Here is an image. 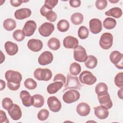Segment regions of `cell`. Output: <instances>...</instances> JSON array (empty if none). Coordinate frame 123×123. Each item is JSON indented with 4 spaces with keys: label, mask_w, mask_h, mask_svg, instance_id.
I'll list each match as a JSON object with an SVG mask.
<instances>
[{
    "label": "cell",
    "mask_w": 123,
    "mask_h": 123,
    "mask_svg": "<svg viewBox=\"0 0 123 123\" xmlns=\"http://www.w3.org/2000/svg\"><path fill=\"white\" fill-rule=\"evenodd\" d=\"M79 81L83 84L91 86L97 81V78L92 73L88 71H84L79 75Z\"/></svg>",
    "instance_id": "3957f363"
},
{
    "label": "cell",
    "mask_w": 123,
    "mask_h": 123,
    "mask_svg": "<svg viewBox=\"0 0 123 123\" xmlns=\"http://www.w3.org/2000/svg\"><path fill=\"white\" fill-rule=\"evenodd\" d=\"M80 97L79 92L75 89H72L65 92L62 96L63 101L67 104H70L77 101Z\"/></svg>",
    "instance_id": "5b68a950"
},
{
    "label": "cell",
    "mask_w": 123,
    "mask_h": 123,
    "mask_svg": "<svg viewBox=\"0 0 123 123\" xmlns=\"http://www.w3.org/2000/svg\"><path fill=\"white\" fill-rule=\"evenodd\" d=\"M44 17L46 19L51 22H55L57 18V15L56 12H53L52 10H49L45 14Z\"/></svg>",
    "instance_id": "f35d334b"
},
{
    "label": "cell",
    "mask_w": 123,
    "mask_h": 123,
    "mask_svg": "<svg viewBox=\"0 0 123 123\" xmlns=\"http://www.w3.org/2000/svg\"><path fill=\"white\" fill-rule=\"evenodd\" d=\"M33 98V106L35 108H41L44 104V98L40 94H35L32 96Z\"/></svg>",
    "instance_id": "4316f807"
},
{
    "label": "cell",
    "mask_w": 123,
    "mask_h": 123,
    "mask_svg": "<svg viewBox=\"0 0 123 123\" xmlns=\"http://www.w3.org/2000/svg\"><path fill=\"white\" fill-rule=\"evenodd\" d=\"M76 111L80 116L85 117L89 114L90 112V107L87 103L83 102L77 105Z\"/></svg>",
    "instance_id": "d6986e66"
},
{
    "label": "cell",
    "mask_w": 123,
    "mask_h": 123,
    "mask_svg": "<svg viewBox=\"0 0 123 123\" xmlns=\"http://www.w3.org/2000/svg\"><path fill=\"white\" fill-rule=\"evenodd\" d=\"M89 30L94 34L100 33L102 29L101 21L98 18H93L90 20L89 23Z\"/></svg>",
    "instance_id": "5bb4252c"
},
{
    "label": "cell",
    "mask_w": 123,
    "mask_h": 123,
    "mask_svg": "<svg viewBox=\"0 0 123 123\" xmlns=\"http://www.w3.org/2000/svg\"><path fill=\"white\" fill-rule=\"evenodd\" d=\"M89 35V31L86 27L82 25L81 26L78 30V36L81 39H86Z\"/></svg>",
    "instance_id": "d6a6232c"
},
{
    "label": "cell",
    "mask_w": 123,
    "mask_h": 123,
    "mask_svg": "<svg viewBox=\"0 0 123 123\" xmlns=\"http://www.w3.org/2000/svg\"><path fill=\"white\" fill-rule=\"evenodd\" d=\"M28 49L33 52H38L43 48V43L41 40L37 39H31L27 42Z\"/></svg>",
    "instance_id": "ac0fdd59"
},
{
    "label": "cell",
    "mask_w": 123,
    "mask_h": 123,
    "mask_svg": "<svg viewBox=\"0 0 123 123\" xmlns=\"http://www.w3.org/2000/svg\"><path fill=\"white\" fill-rule=\"evenodd\" d=\"M110 2H111V3H117V2H118V1H119V0H109Z\"/></svg>",
    "instance_id": "f907efd6"
},
{
    "label": "cell",
    "mask_w": 123,
    "mask_h": 123,
    "mask_svg": "<svg viewBox=\"0 0 123 123\" xmlns=\"http://www.w3.org/2000/svg\"><path fill=\"white\" fill-rule=\"evenodd\" d=\"M5 77L7 83L20 84L22 80V76L20 73L13 70H8L5 74Z\"/></svg>",
    "instance_id": "8992f818"
},
{
    "label": "cell",
    "mask_w": 123,
    "mask_h": 123,
    "mask_svg": "<svg viewBox=\"0 0 123 123\" xmlns=\"http://www.w3.org/2000/svg\"><path fill=\"white\" fill-rule=\"evenodd\" d=\"M12 37L15 40L18 42L23 41L25 37V36L23 31L21 29H17L15 30L12 34Z\"/></svg>",
    "instance_id": "d590c367"
},
{
    "label": "cell",
    "mask_w": 123,
    "mask_h": 123,
    "mask_svg": "<svg viewBox=\"0 0 123 123\" xmlns=\"http://www.w3.org/2000/svg\"><path fill=\"white\" fill-rule=\"evenodd\" d=\"M113 36L110 33H104L100 37L99 44L100 47L104 49H110L113 44Z\"/></svg>",
    "instance_id": "277c9868"
},
{
    "label": "cell",
    "mask_w": 123,
    "mask_h": 123,
    "mask_svg": "<svg viewBox=\"0 0 123 123\" xmlns=\"http://www.w3.org/2000/svg\"><path fill=\"white\" fill-rule=\"evenodd\" d=\"M31 11L28 8H21L17 10L14 12V17L17 20H23L30 16Z\"/></svg>",
    "instance_id": "44dd1931"
},
{
    "label": "cell",
    "mask_w": 123,
    "mask_h": 123,
    "mask_svg": "<svg viewBox=\"0 0 123 123\" xmlns=\"http://www.w3.org/2000/svg\"><path fill=\"white\" fill-rule=\"evenodd\" d=\"M0 90L1 91L5 88L6 83L5 81L2 80V79L0 80Z\"/></svg>",
    "instance_id": "c3c4849f"
},
{
    "label": "cell",
    "mask_w": 123,
    "mask_h": 123,
    "mask_svg": "<svg viewBox=\"0 0 123 123\" xmlns=\"http://www.w3.org/2000/svg\"><path fill=\"white\" fill-rule=\"evenodd\" d=\"M4 48L7 53L10 56L15 55L18 51V46L14 43L8 41L4 44Z\"/></svg>",
    "instance_id": "7402d4cb"
},
{
    "label": "cell",
    "mask_w": 123,
    "mask_h": 123,
    "mask_svg": "<svg viewBox=\"0 0 123 123\" xmlns=\"http://www.w3.org/2000/svg\"><path fill=\"white\" fill-rule=\"evenodd\" d=\"M3 26L6 30L11 31L13 30L16 27V22L13 19L7 18L4 21Z\"/></svg>",
    "instance_id": "484cf974"
},
{
    "label": "cell",
    "mask_w": 123,
    "mask_h": 123,
    "mask_svg": "<svg viewBox=\"0 0 123 123\" xmlns=\"http://www.w3.org/2000/svg\"><path fill=\"white\" fill-rule=\"evenodd\" d=\"M122 10L119 7H113L105 12L107 16H112L115 18H119L122 15Z\"/></svg>",
    "instance_id": "cb8c5ba5"
},
{
    "label": "cell",
    "mask_w": 123,
    "mask_h": 123,
    "mask_svg": "<svg viewBox=\"0 0 123 123\" xmlns=\"http://www.w3.org/2000/svg\"><path fill=\"white\" fill-rule=\"evenodd\" d=\"M11 118L14 121L19 120L22 115V112L20 107L16 104H13L12 107L8 111Z\"/></svg>",
    "instance_id": "9a60e30c"
},
{
    "label": "cell",
    "mask_w": 123,
    "mask_h": 123,
    "mask_svg": "<svg viewBox=\"0 0 123 123\" xmlns=\"http://www.w3.org/2000/svg\"><path fill=\"white\" fill-rule=\"evenodd\" d=\"M98 64L97 59L93 55L87 56L86 61L85 62V66L89 69L95 68Z\"/></svg>",
    "instance_id": "d4e9b609"
},
{
    "label": "cell",
    "mask_w": 123,
    "mask_h": 123,
    "mask_svg": "<svg viewBox=\"0 0 123 123\" xmlns=\"http://www.w3.org/2000/svg\"><path fill=\"white\" fill-rule=\"evenodd\" d=\"M123 88H121L120 89H119L118 91V93H117L118 97L121 99H123Z\"/></svg>",
    "instance_id": "681fc988"
},
{
    "label": "cell",
    "mask_w": 123,
    "mask_h": 123,
    "mask_svg": "<svg viewBox=\"0 0 123 123\" xmlns=\"http://www.w3.org/2000/svg\"><path fill=\"white\" fill-rule=\"evenodd\" d=\"M114 83L119 88H123V73H118L114 77Z\"/></svg>",
    "instance_id": "8d00e7d4"
},
{
    "label": "cell",
    "mask_w": 123,
    "mask_h": 123,
    "mask_svg": "<svg viewBox=\"0 0 123 123\" xmlns=\"http://www.w3.org/2000/svg\"><path fill=\"white\" fill-rule=\"evenodd\" d=\"M53 60L52 53L49 51L42 52L39 56L38 62L41 65H46L52 62Z\"/></svg>",
    "instance_id": "4fadbf2b"
},
{
    "label": "cell",
    "mask_w": 123,
    "mask_h": 123,
    "mask_svg": "<svg viewBox=\"0 0 123 123\" xmlns=\"http://www.w3.org/2000/svg\"><path fill=\"white\" fill-rule=\"evenodd\" d=\"M47 104L49 110L54 112H59L62 108L61 101L55 96L49 97L47 100Z\"/></svg>",
    "instance_id": "8fae6325"
},
{
    "label": "cell",
    "mask_w": 123,
    "mask_h": 123,
    "mask_svg": "<svg viewBox=\"0 0 123 123\" xmlns=\"http://www.w3.org/2000/svg\"><path fill=\"white\" fill-rule=\"evenodd\" d=\"M98 98L101 106L109 110L113 106L112 102L108 92L100 93L97 95Z\"/></svg>",
    "instance_id": "ba28073f"
},
{
    "label": "cell",
    "mask_w": 123,
    "mask_h": 123,
    "mask_svg": "<svg viewBox=\"0 0 123 123\" xmlns=\"http://www.w3.org/2000/svg\"><path fill=\"white\" fill-rule=\"evenodd\" d=\"M82 86V85L79 82L77 77L72 76L69 74H67V81L64 85L63 91L70 89H77L79 90Z\"/></svg>",
    "instance_id": "7a4b0ae2"
},
{
    "label": "cell",
    "mask_w": 123,
    "mask_h": 123,
    "mask_svg": "<svg viewBox=\"0 0 123 123\" xmlns=\"http://www.w3.org/2000/svg\"><path fill=\"white\" fill-rule=\"evenodd\" d=\"M47 44L48 47L53 50H58L61 46L60 40L56 37H51L50 38Z\"/></svg>",
    "instance_id": "83f0119b"
},
{
    "label": "cell",
    "mask_w": 123,
    "mask_h": 123,
    "mask_svg": "<svg viewBox=\"0 0 123 123\" xmlns=\"http://www.w3.org/2000/svg\"><path fill=\"white\" fill-rule=\"evenodd\" d=\"M117 23L115 19L111 17H107L103 21V25L104 28L107 29H112L116 25Z\"/></svg>",
    "instance_id": "f1b7e54d"
},
{
    "label": "cell",
    "mask_w": 123,
    "mask_h": 123,
    "mask_svg": "<svg viewBox=\"0 0 123 123\" xmlns=\"http://www.w3.org/2000/svg\"><path fill=\"white\" fill-rule=\"evenodd\" d=\"M70 25L68 21L65 19L60 20L57 24L58 30L61 32H64L69 29Z\"/></svg>",
    "instance_id": "4dcf8cb0"
},
{
    "label": "cell",
    "mask_w": 123,
    "mask_h": 123,
    "mask_svg": "<svg viewBox=\"0 0 123 123\" xmlns=\"http://www.w3.org/2000/svg\"><path fill=\"white\" fill-rule=\"evenodd\" d=\"M111 62L119 69H123V55L117 50L113 51L110 55Z\"/></svg>",
    "instance_id": "52a82bcc"
},
{
    "label": "cell",
    "mask_w": 123,
    "mask_h": 123,
    "mask_svg": "<svg viewBox=\"0 0 123 123\" xmlns=\"http://www.w3.org/2000/svg\"><path fill=\"white\" fill-rule=\"evenodd\" d=\"M13 104V101L9 98H5L2 99V106L3 108L7 111H8L12 107Z\"/></svg>",
    "instance_id": "ab89813d"
},
{
    "label": "cell",
    "mask_w": 123,
    "mask_h": 123,
    "mask_svg": "<svg viewBox=\"0 0 123 123\" xmlns=\"http://www.w3.org/2000/svg\"><path fill=\"white\" fill-rule=\"evenodd\" d=\"M94 113L96 116L100 120L106 119L109 114L108 110L101 106H98L94 108Z\"/></svg>",
    "instance_id": "ffe728a7"
},
{
    "label": "cell",
    "mask_w": 123,
    "mask_h": 123,
    "mask_svg": "<svg viewBox=\"0 0 123 123\" xmlns=\"http://www.w3.org/2000/svg\"><path fill=\"white\" fill-rule=\"evenodd\" d=\"M0 122L1 123H9V121L7 117L6 113L2 110L0 111Z\"/></svg>",
    "instance_id": "ee69618b"
},
{
    "label": "cell",
    "mask_w": 123,
    "mask_h": 123,
    "mask_svg": "<svg viewBox=\"0 0 123 123\" xmlns=\"http://www.w3.org/2000/svg\"><path fill=\"white\" fill-rule=\"evenodd\" d=\"M34 76V77L39 81H48L51 78L52 74L50 69L38 68L35 70Z\"/></svg>",
    "instance_id": "6da1fadb"
},
{
    "label": "cell",
    "mask_w": 123,
    "mask_h": 123,
    "mask_svg": "<svg viewBox=\"0 0 123 123\" xmlns=\"http://www.w3.org/2000/svg\"><path fill=\"white\" fill-rule=\"evenodd\" d=\"M53 81L61 82L63 84V85H64L66 82V78L63 74H58L55 75L54 78L53 79Z\"/></svg>",
    "instance_id": "7bdbcfd3"
},
{
    "label": "cell",
    "mask_w": 123,
    "mask_h": 123,
    "mask_svg": "<svg viewBox=\"0 0 123 123\" xmlns=\"http://www.w3.org/2000/svg\"><path fill=\"white\" fill-rule=\"evenodd\" d=\"M70 6L73 8L79 7L81 3V2L79 0H71L69 1Z\"/></svg>",
    "instance_id": "bcb514c9"
},
{
    "label": "cell",
    "mask_w": 123,
    "mask_h": 123,
    "mask_svg": "<svg viewBox=\"0 0 123 123\" xmlns=\"http://www.w3.org/2000/svg\"><path fill=\"white\" fill-rule=\"evenodd\" d=\"M107 4L108 2L106 0H97L95 3V6L98 9L102 10L107 7Z\"/></svg>",
    "instance_id": "60d3db41"
},
{
    "label": "cell",
    "mask_w": 123,
    "mask_h": 123,
    "mask_svg": "<svg viewBox=\"0 0 123 123\" xmlns=\"http://www.w3.org/2000/svg\"><path fill=\"white\" fill-rule=\"evenodd\" d=\"M78 40L71 36L65 37L63 40V46L66 49H75L78 46Z\"/></svg>",
    "instance_id": "e0dca14e"
},
{
    "label": "cell",
    "mask_w": 123,
    "mask_h": 123,
    "mask_svg": "<svg viewBox=\"0 0 123 123\" xmlns=\"http://www.w3.org/2000/svg\"><path fill=\"white\" fill-rule=\"evenodd\" d=\"M23 2V1L22 0H11L10 3L11 4L15 7H17L21 5Z\"/></svg>",
    "instance_id": "7dc6e473"
},
{
    "label": "cell",
    "mask_w": 123,
    "mask_h": 123,
    "mask_svg": "<svg viewBox=\"0 0 123 123\" xmlns=\"http://www.w3.org/2000/svg\"><path fill=\"white\" fill-rule=\"evenodd\" d=\"M87 57L86 49L82 46L78 45L74 50V59L80 62H85Z\"/></svg>",
    "instance_id": "9c48e42d"
},
{
    "label": "cell",
    "mask_w": 123,
    "mask_h": 123,
    "mask_svg": "<svg viewBox=\"0 0 123 123\" xmlns=\"http://www.w3.org/2000/svg\"><path fill=\"white\" fill-rule=\"evenodd\" d=\"M84 20L83 15L80 12H75L71 17L72 23L75 25H78L82 23Z\"/></svg>",
    "instance_id": "f546056e"
},
{
    "label": "cell",
    "mask_w": 123,
    "mask_h": 123,
    "mask_svg": "<svg viewBox=\"0 0 123 123\" xmlns=\"http://www.w3.org/2000/svg\"><path fill=\"white\" fill-rule=\"evenodd\" d=\"M54 29V25L53 24L45 22L39 27L38 32L41 36L44 37H48L52 33Z\"/></svg>",
    "instance_id": "30bf717a"
},
{
    "label": "cell",
    "mask_w": 123,
    "mask_h": 123,
    "mask_svg": "<svg viewBox=\"0 0 123 123\" xmlns=\"http://www.w3.org/2000/svg\"><path fill=\"white\" fill-rule=\"evenodd\" d=\"M37 29V24L33 20H28L25 22L22 31L26 37L32 36Z\"/></svg>",
    "instance_id": "7c38bea8"
},
{
    "label": "cell",
    "mask_w": 123,
    "mask_h": 123,
    "mask_svg": "<svg viewBox=\"0 0 123 123\" xmlns=\"http://www.w3.org/2000/svg\"><path fill=\"white\" fill-rule=\"evenodd\" d=\"M20 97L23 104L26 107L33 106V98L30 93L26 90H22L20 93Z\"/></svg>",
    "instance_id": "2e32d148"
},
{
    "label": "cell",
    "mask_w": 123,
    "mask_h": 123,
    "mask_svg": "<svg viewBox=\"0 0 123 123\" xmlns=\"http://www.w3.org/2000/svg\"><path fill=\"white\" fill-rule=\"evenodd\" d=\"M70 73L71 74L73 75H77L78 74H79L81 71V65L76 62H73L71 64L70 66Z\"/></svg>",
    "instance_id": "1f68e13d"
},
{
    "label": "cell",
    "mask_w": 123,
    "mask_h": 123,
    "mask_svg": "<svg viewBox=\"0 0 123 123\" xmlns=\"http://www.w3.org/2000/svg\"><path fill=\"white\" fill-rule=\"evenodd\" d=\"M63 84L59 81L54 82L51 83L47 86V90L49 94H53L57 92L63 86Z\"/></svg>",
    "instance_id": "603a6c76"
},
{
    "label": "cell",
    "mask_w": 123,
    "mask_h": 123,
    "mask_svg": "<svg viewBox=\"0 0 123 123\" xmlns=\"http://www.w3.org/2000/svg\"><path fill=\"white\" fill-rule=\"evenodd\" d=\"M108 88L107 85L103 82L98 84L95 87V92L98 95L100 93L108 92Z\"/></svg>",
    "instance_id": "e575fe53"
},
{
    "label": "cell",
    "mask_w": 123,
    "mask_h": 123,
    "mask_svg": "<svg viewBox=\"0 0 123 123\" xmlns=\"http://www.w3.org/2000/svg\"><path fill=\"white\" fill-rule=\"evenodd\" d=\"M58 2V0H46L45 1L44 5L49 10H52V9L57 4Z\"/></svg>",
    "instance_id": "b9f144b4"
},
{
    "label": "cell",
    "mask_w": 123,
    "mask_h": 123,
    "mask_svg": "<svg viewBox=\"0 0 123 123\" xmlns=\"http://www.w3.org/2000/svg\"><path fill=\"white\" fill-rule=\"evenodd\" d=\"M20 85L21 84H13L7 83V86L8 88L12 91L17 90L19 88Z\"/></svg>",
    "instance_id": "f6af8a7d"
},
{
    "label": "cell",
    "mask_w": 123,
    "mask_h": 123,
    "mask_svg": "<svg viewBox=\"0 0 123 123\" xmlns=\"http://www.w3.org/2000/svg\"><path fill=\"white\" fill-rule=\"evenodd\" d=\"M49 116V111L48 110L45 109H43L39 111L38 112L37 117L38 120L40 121H45L48 119Z\"/></svg>",
    "instance_id": "74e56055"
},
{
    "label": "cell",
    "mask_w": 123,
    "mask_h": 123,
    "mask_svg": "<svg viewBox=\"0 0 123 123\" xmlns=\"http://www.w3.org/2000/svg\"><path fill=\"white\" fill-rule=\"evenodd\" d=\"M24 85L26 88L30 90H33L37 87V83L32 78H28L25 81Z\"/></svg>",
    "instance_id": "836d02e7"
}]
</instances>
